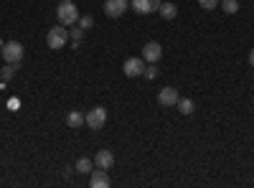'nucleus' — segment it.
Returning a JSON list of instances; mask_svg holds the SVG:
<instances>
[{
  "label": "nucleus",
  "mask_w": 254,
  "mask_h": 188,
  "mask_svg": "<svg viewBox=\"0 0 254 188\" xmlns=\"http://www.w3.org/2000/svg\"><path fill=\"white\" fill-rule=\"evenodd\" d=\"M219 5H221V10L226 15H234L239 10V0H219Z\"/></svg>",
  "instance_id": "14"
},
{
  "label": "nucleus",
  "mask_w": 254,
  "mask_h": 188,
  "mask_svg": "<svg viewBox=\"0 0 254 188\" xmlns=\"http://www.w3.org/2000/svg\"><path fill=\"white\" fill-rule=\"evenodd\" d=\"M15 71H18V64H8V66L3 69V81H10V79L15 76Z\"/></svg>",
  "instance_id": "17"
},
{
  "label": "nucleus",
  "mask_w": 254,
  "mask_h": 188,
  "mask_svg": "<svg viewBox=\"0 0 254 188\" xmlns=\"http://www.w3.org/2000/svg\"><path fill=\"white\" fill-rule=\"evenodd\" d=\"M158 74H160V69H158L155 64H150V66H145V74H142V76H147V79H155Z\"/></svg>",
  "instance_id": "20"
},
{
  "label": "nucleus",
  "mask_w": 254,
  "mask_h": 188,
  "mask_svg": "<svg viewBox=\"0 0 254 188\" xmlns=\"http://www.w3.org/2000/svg\"><path fill=\"white\" fill-rule=\"evenodd\" d=\"M0 89H3V87H0Z\"/></svg>",
  "instance_id": "24"
},
{
  "label": "nucleus",
  "mask_w": 254,
  "mask_h": 188,
  "mask_svg": "<svg viewBox=\"0 0 254 188\" xmlns=\"http://www.w3.org/2000/svg\"><path fill=\"white\" fill-rule=\"evenodd\" d=\"M94 163H97V168L110 171L112 165H115V155H112V150H97V155H94Z\"/></svg>",
  "instance_id": "11"
},
{
  "label": "nucleus",
  "mask_w": 254,
  "mask_h": 188,
  "mask_svg": "<svg viewBox=\"0 0 254 188\" xmlns=\"http://www.w3.org/2000/svg\"><path fill=\"white\" fill-rule=\"evenodd\" d=\"M158 13L165 18V20H173L176 15H178V8L173 5V3H160V8H158Z\"/></svg>",
  "instance_id": "13"
},
{
  "label": "nucleus",
  "mask_w": 254,
  "mask_h": 188,
  "mask_svg": "<svg viewBox=\"0 0 254 188\" xmlns=\"http://www.w3.org/2000/svg\"><path fill=\"white\" fill-rule=\"evenodd\" d=\"M249 66H254V49L249 51Z\"/></svg>",
  "instance_id": "22"
},
{
  "label": "nucleus",
  "mask_w": 254,
  "mask_h": 188,
  "mask_svg": "<svg viewBox=\"0 0 254 188\" xmlns=\"http://www.w3.org/2000/svg\"><path fill=\"white\" fill-rule=\"evenodd\" d=\"M0 54H3L5 64H20V59H23L26 49L18 44V41H8V44H3V49H0Z\"/></svg>",
  "instance_id": "3"
},
{
  "label": "nucleus",
  "mask_w": 254,
  "mask_h": 188,
  "mask_svg": "<svg viewBox=\"0 0 254 188\" xmlns=\"http://www.w3.org/2000/svg\"><path fill=\"white\" fill-rule=\"evenodd\" d=\"M76 23H79V28L87 31V28H92V26H94V18H92V15H81V18L76 20Z\"/></svg>",
  "instance_id": "18"
},
{
  "label": "nucleus",
  "mask_w": 254,
  "mask_h": 188,
  "mask_svg": "<svg viewBox=\"0 0 254 188\" xmlns=\"http://www.w3.org/2000/svg\"><path fill=\"white\" fill-rule=\"evenodd\" d=\"M176 107H178L183 115H193V112H196V104H193V99H178Z\"/></svg>",
  "instance_id": "15"
},
{
  "label": "nucleus",
  "mask_w": 254,
  "mask_h": 188,
  "mask_svg": "<svg viewBox=\"0 0 254 188\" xmlns=\"http://www.w3.org/2000/svg\"><path fill=\"white\" fill-rule=\"evenodd\" d=\"M160 3L163 0H130V8L135 13H140V15H150V13H155L160 8Z\"/></svg>",
  "instance_id": "6"
},
{
  "label": "nucleus",
  "mask_w": 254,
  "mask_h": 188,
  "mask_svg": "<svg viewBox=\"0 0 254 188\" xmlns=\"http://www.w3.org/2000/svg\"><path fill=\"white\" fill-rule=\"evenodd\" d=\"M104 122H107V110L104 107H94L87 112V127L89 130H102Z\"/></svg>",
  "instance_id": "4"
},
{
  "label": "nucleus",
  "mask_w": 254,
  "mask_h": 188,
  "mask_svg": "<svg viewBox=\"0 0 254 188\" xmlns=\"http://www.w3.org/2000/svg\"><path fill=\"white\" fill-rule=\"evenodd\" d=\"M127 5H130V0H104V13L110 18H120V15H125Z\"/></svg>",
  "instance_id": "8"
},
{
  "label": "nucleus",
  "mask_w": 254,
  "mask_h": 188,
  "mask_svg": "<svg viewBox=\"0 0 254 188\" xmlns=\"http://www.w3.org/2000/svg\"><path fill=\"white\" fill-rule=\"evenodd\" d=\"M89 186L92 188H110V173L104 168H97L89 173Z\"/></svg>",
  "instance_id": "10"
},
{
  "label": "nucleus",
  "mask_w": 254,
  "mask_h": 188,
  "mask_svg": "<svg viewBox=\"0 0 254 188\" xmlns=\"http://www.w3.org/2000/svg\"><path fill=\"white\" fill-rule=\"evenodd\" d=\"M92 165H94V163H92L89 158H79V160H76V173H84V176L92 173Z\"/></svg>",
  "instance_id": "16"
},
{
  "label": "nucleus",
  "mask_w": 254,
  "mask_h": 188,
  "mask_svg": "<svg viewBox=\"0 0 254 188\" xmlns=\"http://www.w3.org/2000/svg\"><path fill=\"white\" fill-rule=\"evenodd\" d=\"M178 99H181V94H178V89H173V87H165V89H160V94H158V104H160V107H176Z\"/></svg>",
  "instance_id": "9"
},
{
  "label": "nucleus",
  "mask_w": 254,
  "mask_h": 188,
  "mask_svg": "<svg viewBox=\"0 0 254 188\" xmlns=\"http://www.w3.org/2000/svg\"><path fill=\"white\" fill-rule=\"evenodd\" d=\"M81 36H84V28H71L69 31V38L71 41H81Z\"/></svg>",
  "instance_id": "21"
},
{
  "label": "nucleus",
  "mask_w": 254,
  "mask_h": 188,
  "mask_svg": "<svg viewBox=\"0 0 254 188\" xmlns=\"http://www.w3.org/2000/svg\"><path fill=\"white\" fill-rule=\"evenodd\" d=\"M198 5L203 10H214V8H219V0H198Z\"/></svg>",
  "instance_id": "19"
},
{
  "label": "nucleus",
  "mask_w": 254,
  "mask_h": 188,
  "mask_svg": "<svg viewBox=\"0 0 254 188\" xmlns=\"http://www.w3.org/2000/svg\"><path fill=\"white\" fill-rule=\"evenodd\" d=\"M66 125H69L71 130H79V127H84V125H87V115H81V112H69Z\"/></svg>",
  "instance_id": "12"
},
{
  "label": "nucleus",
  "mask_w": 254,
  "mask_h": 188,
  "mask_svg": "<svg viewBox=\"0 0 254 188\" xmlns=\"http://www.w3.org/2000/svg\"><path fill=\"white\" fill-rule=\"evenodd\" d=\"M122 71L127 76H142L145 74V59H137V56H130V59H125V64H122Z\"/></svg>",
  "instance_id": "5"
},
{
  "label": "nucleus",
  "mask_w": 254,
  "mask_h": 188,
  "mask_svg": "<svg viewBox=\"0 0 254 188\" xmlns=\"http://www.w3.org/2000/svg\"><path fill=\"white\" fill-rule=\"evenodd\" d=\"M160 56H163V46L158 44V41H147V44L142 46V59L147 61V64L160 61Z\"/></svg>",
  "instance_id": "7"
},
{
  "label": "nucleus",
  "mask_w": 254,
  "mask_h": 188,
  "mask_svg": "<svg viewBox=\"0 0 254 188\" xmlns=\"http://www.w3.org/2000/svg\"><path fill=\"white\" fill-rule=\"evenodd\" d=\"M66 41H69V28L61 26V23L46 33V44H49V49H54V51L66 49Z\"/></svg>",
  "instance_id": "2"
},
{
  "label": "nucleus",
  "mask_w": 254,
  "mask_h": 188,
  "mask_svg": "<svg viewBox=\"0 0 254 188\" xmlns=\"http://www.w3.org/2000/svg\"><path fill=\"white\" fill-rule=\"evenodd\" d=\"M0 49H3V41H0Z\"/></svg>",
  "instance_id": "23"
},
{
  "label": "nucleus",
  "mask_w": 254,
  "mask_h": 188,
  "mask_svg": "<svg viewBox=\"0 0 254 188\" xmlns=\"http://www.w3.org/2000/svg\"><path fill=\"white\" fill-rule=\"evenodd\" d=\"M56 15H59V23L66 26V28L79 20V10H76V5L71 3V0H61L59 8H56Z\"/></svg>",
  "instance_id": "1"
}]
</instances>
